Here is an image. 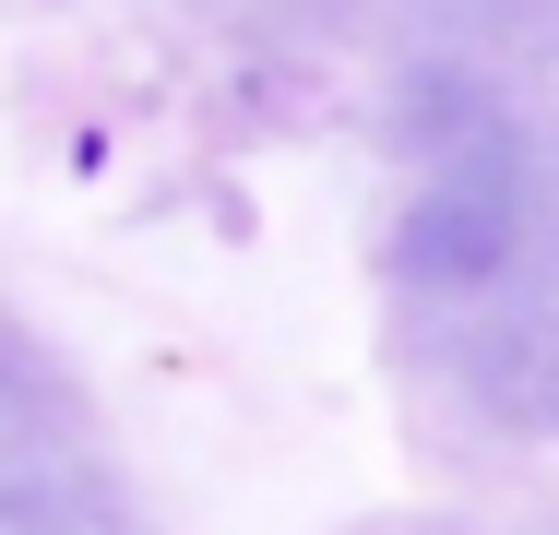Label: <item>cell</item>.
<instances>
[]
</instances>
